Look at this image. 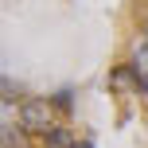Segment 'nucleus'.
Here are the masks:
<instances>
[{"mask_svg":"<svg viewBox=\"0 0 148 148\" xmlns=\"http://www.w3.org/2000/svg\"><path fill=\"white\" fill-rule=\"evenodd\" d=\"M20 125L43 136L47 129H51V101H39V97H27V101H20Z\"/></svg>","mask_w":148,"mask_h":148,"instance_id":"obj_1","label":"nucleus"},{"mask_svg":"<svg viewBox=\"0 0 148 148\" xmlns=\"http://www.w3.org/2000/svg\"><path fill=\"white\" fill-rule=\"evenodd\" d=\"M43 144L47 148H74V133H70L66 125H51L43 133Z\"/></svg>","mask_w":148,"mask_h":148,"instance_id":"obj_2","label":"nucleus"},{"mask_svg":"<svg viewBox=\"0 0 148 148\" xmlns=\"http://www.w3.org/2000/svg\"><path fill=\"white\" fill-rule=\"evenodd\" d=\"M20 129H16V125H4V148H23V133H20Z\"/></svg>","mask_w":148,"mask_h":148,"instance_id":"obj_3","label":"nucleus"},{"mask_svg":"<svg viewBox=\"0 0 148 148\" xmlns=\"http://www.w3.org/2000/svg\"><path fill=\"white\" fill-rule=\"evenodd\" d=\"M51 105H55V109H70V105H74V94H70V90H62V94L51 97Z\"/></svg>","mask_w":148,"mask_h":148,"instance_id":"obj_4","label":"nucleus"},{"mask_svg":"<svg viewBox=\"0 0 148 148\" xmlns=\"http://www.w3.org/2000/svg\"><path fill=\"white\" fill-rule=\"evenodd\" d=\"M136 90H140V94L148 97V74H136Z\"/></svg>","mask_w":148,"mask_h":148,"instance_id":"obj_5","label":"nucleus"},{"mask_svg":"<svg viewBox=\"0 0 148 148\" xmlns=\"http://www.w3.org/2000/svg\"><path fill=\"white\" fill-rule=\"evenodd\" d=\"M140 51H148V39H144V43H140Z\"/></svg>","mask_w":148,"mask_h":148,"instance_id":"obj_6","label":"nucleus"}]
</instances>
